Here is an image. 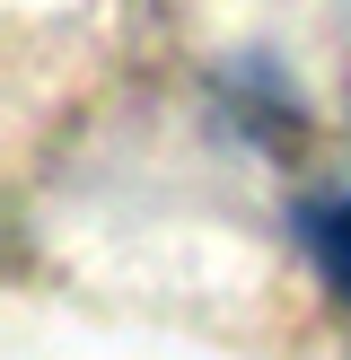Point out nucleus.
<instances>
[{
    "instance_id": "f257e3e1",
    "label": "nucleus",
    "mask_w": 351,
    "mask_h": 360,
    "mask_svg": "<svg viewBox=\"0 0 351 360\" xmlns=\"http://www.w3.org/2000/svg\"><path fill=\"white\" fill-rule=\"evenodd\" d=\"M307 246H316V264H325V281L351 299V193H333V202L307 211Z\"/></svg>"
}]
</instances>
